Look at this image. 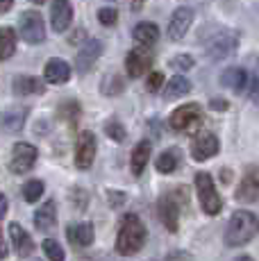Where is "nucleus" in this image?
I'll return each mask as SVG.
<instances>
[{"instance_id": "f257e3e1", "label": "nucleus", "mask_w": 259, "mask_h": 261, "mask_svg": "<svg viewBox=\"0 0 259 261\" xmlns=\"http://www.w3.org/2000/svg\"><path fill=\"white\" fill-rule=\"evenodd\" d=\"M146 239H148V232H146V225L141 223V218L134 214H125L116 237V252L123 254V257H132V254H137L146 245Z\"/></svg>"}, {"instance_id": "f03ea898", "label": "nucleus", "mask_w": 259, "mask_h": 261, "mask_svg": "<svg viewBox=\"0 0 259 261\" xmlns=\"http://www.w3.org/2000/svg\"><path fill=\"white\" fill-rule=\"evenodd\" d=\"M259 234V218L250 212H234L225 229V245L241 248Z\"/></svg>"}, {"instance_id": "7ed1b4c3", "label": "nucleus", "mask_w": 259, "mask_h": 261, "mask_svg": "<svg viewBox=\"0 0 259 261\" xmlns=\"http://www.w3.org/2000/svg\"><path fill=\"white\" fill-rule=\"evenodd\" d=\"M196 191H198V202H200L202 212L207 216H216L221 212L223 200H221V195H218L212 175L205 173V170L196 173Z\"/></svg>"}, {"instance_id": "20e7f679", "label": "nucleus", "mask_w": 259, "mask_h": 261, "mask_svg": "<svg viewBox=\"0 0 259 261\" xmlns=\"http://www.w3.org/2000/svg\"><path fill=\"white\" fill-rule=\"evenodd\" d=\"M18 30H21V37L25 39L28 43H32V46L46 41V23H43L41 14L34 12V9L21 14V18H18Z\"/></svg>"}, {"instance_id": "39448f33", "label": "nucleus", "mask_w": 259, "mask_h": 261, "mask_svg": "<svg viewBox=\"0 0 259 261\" xmlns=\"http://www.w3.org/2000/svg\"><path fill=\"white\" fill-rule=\"evenodd\" d=\"M171 127L175 132H193L196 127H200L202 123V112L198 105H182L171 114Z\"/></svg>"}, {"instance_id": "423d86ee", "label": "nucleus", "mask_w": 259, "mask_h": 261, "mask_svg": "<svg viewBox=\"0 0 259 261\" xmlns=\"http://www.w3.org/2000/svg\"><path fill=\"white\" fill-rule=\"evenodd\" d=\"M37 148H34L32 143H16L12 150V162H9V170L16 175H23L28 173L30 168L37 164Z\"/></svg>"}, {"instance_id": "0eeeda50", "label": "nucleus", "mask_w": 259, "mask_h": 261, "mask_svg": "<svg viewBox=\"0 0 259 261\" xmlns=\"http://www.w3.org/2000/svg\"><path fill=\"white\" fill-rule=\"evenodd\" d=\"M239 202H257L259 200V166H248L237 187Z\"/></svg>"}, {"instance_id": "6e6552de", "label": "nucleus", "mask_w": 259, "mask_h": 261, "mask_svg": "<svg viewBox=\"0 0 259 261\" xmlns=\"http://www.w3.org/2000/svg\"><path fill=\"white\" fill-rule=\"evenodd\" d=\"M93 159H96V137L93 132H82L75 143V166L80 170L91 168Z\"/></svg>"}, {"instance_id": "1a4fd4ad", "label": "nucleus", "mask_w": 259, "mask_h": 261, "mask_svg": "<svg viewBox=\"0 0 259 261\" xmlns=\"http://www.w3.org/2000/svg\"><path fill=\"white\" fill-rule=\"evenodd\" d=\"M237 43H239L237 34L230 32V30H221V32L209 41L207 53L212 55L214 59H223V57H227V55H232L234 50H237Z\"/></svg>"}, {"instance_id": "9d476101", "label": "nucleus", "mask_w": 259, "mask_h": 261, "mask_svg": "<svg viewBox=\"0 0 259 261\" xmlns=\"http://www.w3.org/2000/svg\"><path fill=\"white\" fill-rule=\"evenodd\" d=\"M150 64H152L150 48H146V46L134 48V50H130V55L125 59V71L130 77H141V75L150 68Z\"/></svg>"}, {"instance_id": "9b49d317", "label": "nucleus", "mask_w": 259, "mask_h": 261, "mask_svg": "<svg viewBox=\"0 0 259 261\" xmlns=\"http://www.w3.org/2000/svg\"><path fill=\"white\" fill-rule=\"evenodd\" d=\"M218 148H221L218 139L214 137V134H209V132H202V134H198V137H193L191 157L196 159V162H207L209 157H214V154L218 152Z\"/></svg>"}, {"instance_id": "f8f14e48", "label": "nucleus", "mask_w": 259, "mask_h": 261, "mask_svg": "<svg viewBox=\"0 0 259 261\" xmlns=\"http://www.w3.org/2000/svg\"><path fill=\"white\" fill-rule=\"evenodd\" d=\"M73 23V7L71 0H55L50 7V25L55 32H66Z\"/></svg>"}, {"instance_id": "ddd939ff", "label": "nucleus", "mask_w": 259, "mask_h": 261, "mask_svg": "<svg viewBox=\"0 0 259 261\" xmlns=\"http://www.w3.org/2000/svg\"><path fill=\"white\" fill-rule=\"evenodd\" d=\"M191 23H193V9H189V7L175 9L171 16V23H168V37L173 41H180V39L187 37Z\"/></svg>"}, {"instance_id": "4468645a", "label": "nucleus", "mask_w": 259, "mask_h": 261, "mask_svg": "<svg viewBox=\"0 0 259 261\" xmlns=\"http://www.w3.org/2000/svg\"><path fill=\"white\" fill-rule=\"evenodd\" d=\"M157 209H159V218L166 225V229L177 232V225H180V207H177L175 198H173V195H162L157 202Z\"/></svg>"}, {"instance_id": "2eb2a0df", "label": "nucleus", "mask_w": 259, "mask_h": 261, "mask_svg": "<svg viewBox=\"0 0 259 261\" xmlns=\"http://www.w3.org/2000/svg\"><path fill=\"white\" fill-rule=\"evenodd\" d=\"M100 53H102V43L98 41V39H89V41L80 48V53L75 57L77 71L80 73H89V71H91V66L96 64V59L100 57Z\"/></svg>"}, {"instance_id": "dca6fc26", "label": "nucleus", "mask_w": 259, "mask_h": 261, "mask_svg": "<svg viewBox=\"0 0 259 261\" xmlns=\"http://www.w3.org/2000/svg\"><path fill=\"white\" fill-rule=\"evenodd\" d=\"M43 80L48 84H64L71 80V66H68L64 59H50V62L43 66Z\"/></svg>"}, {"instance_id": "f3484780", "label": "nucleus", "mask_w": 259, "mask_h": 261, "mask_svg": "<svg viewBox=\"0 0 259 261\" xmlns=\"http://www.w3.org/2000/svg\"><path fill=\"white\" fill-rule=\"evenodd\" d=\"M9 239H12V243H14V248H16V254L21 259H25L32 254V250H34V243H32V239L28 237V232L21 227L18 223H12L9 225Z\"/></svg>"}, {"instance_id": "a211bd4d", "label": "nucleus", "mask_w": 259, "mask_h": 261, "mask_svg": "<svg viewBox=\"0 0 259 261\" xmlns=\"http://www.w3.org/2000/svg\"><path fill=\"white\" fill-rule=\"evenodd\" d=\"M150 150L152 145L148 139H143V141H139L134 145L132 150V159H130V168H132V175L134 177H139V175L143 173V168L148 166V159H150Z\"/></svg>"}, {"instance_id": "6ab92c4d", "label": "nucleus", "mask_w": 259, "mask_h": 261, "mask_svg": "<svg viewBox=\"0 0 259 261\" xmlns=\"http://www.w3.org/2000/svg\"><path fill=\"white\" fill-rule=\"evenodd\" d=\"M132 37H134V41H137L139 46L150 48V46H155L157 39H159V28L155 23L143 21V23H139L137 28L132 30Z\"/></svg>"}, {"instance_id": "aec40b11", "label": "nucleus", "mask_w": 259, "mask_h": 261, "mask_svg": "<svg viewBox=\"0 0 259 261\" xmlns=\"http://www.w3.org/2000/svg\"><path fill=\"white\" fill-rule=\"evenodd\" d=\"M221 84L232 89V91L241 93V91H246V87H248V73L243 71V68H227V71L221 73Z\"/></svg>"}, {"instance_id": "412c9836", "label": "nucleus", "mask_w": 259, "mask_h": 261, "mask_svg": "<svg viewBox=\"0 0 259 261\" xmlns=\"http://www.w3.org/2000/svg\"><path fill=\"white\" fill-rule=\"evenodd\" d=\"M25 118H28L25 107H12L0 116V125H3L7 132H18V129H23V125H25Z\"/></svg>"}, {"instance_id": "4be33fe9", "label": "nucleus", "mask_w": 259, "mask_h": 261, "mask_svg": "<svg viewBox=\"0 0 259 261\" xmlns=\"http://www.w3.org/2000/svg\"><path fill=\"white\" fill-rule=\"evenodd\" d=\"M43 82L32 75H18L14 80V93L16 95H32V93H43Z\"/></svg>"}, {"instance_id": "5701e85b", "label": "nucleus", "mask_w": 259, "mask_h": 261, "mask_svg": "<svg viewBox=\"0 0 259 261\" xmlns=\"http://www.w3.org/2000/svg\"><path fill=\"white\" fill-rule=\"evenodd\" d=\"M68 239L71 243L80 245V248H87V245L93 243V227L89 223H77L68 227Z\"/></svg>"}, {"instance_id": "b1692460", "label": "nucleus", "mask_w": 259, "mask_h": 261, "mask_svg": "<svg viewBox=\"0 0 259 261\" xmlns=\"http://www.w3.org/2000/svg\"><path fill=\"white\" fill-rule=\"evenodd\" d=\"M55 223H57V207H55V202H46L41 209H39L37 214H34V225H37V229H50L55 227Z\"/></svg>"}, {"instance_id": "393cba45", "label": "nucleus", "mask_w": 259, "mask_h": 261, "mask_svg": "<svg viewBox=\"0 0 259 261\" xmlns=\"http://www.w3.org/2000/svg\"><path fill=\"white\" fill-rule=\"evenodd\" d=\"M16 30L12 28H0V62L9 59L14 53H16Z\"/></svg>"}, {"instance_id": "a878e982", "label": "nucleus", "mask_w": 259, "mask_h": 261, "mask_svg": "<svg viewBox=\"0 0 259 261\" xmlns=\"http://www.w3.org/2000/svg\"><path fill=\"white\" fill-rule=\"evenodd\" d=\"M189 91H191V82H189L187 77H182V75H175V77H173L171 82L164 87V98H166V100H175V98L187 95Z\"/></svg>"}, {"instance_id": "bb28decb", "label": "nucleus", "mask_w": 259, "mask_h": 261, "mask_svg": "<svg viewBox=\"0 0 259 261\" xmlns=\"http://www.w3.org/2000/svg\"><path fill=\"white\" fill-rule=\"evenodd\" d=\"M177 166H180V150L177 148L164 150V152L157 157V162H155V168L159 170V173H173Z\"/></svg>"}, {"instance_id": "cd10ccee", "label": "nucleus", "mask_w": 259, "mask_h": 261, "mask_svg": "<svg viewBox=\"0 0 259 261\" xmlns=\"http://www.w3.org/2000/svg\"><path fill=\"white\" fill-rule=\"evenodd\" d=\"M123 89H125V82H123L121 75H107L100 84V91L105 95H118Z\"/></svg>"}, {"instance_id": "c85d7f7f", "label": "nucleus", "mask_w": 259, "mask_h": 261, "mask_svg": "<svg viewBox=\"0 0 259 261\" xmlns=\"http://www.w3.org/2000/svg\"><path fill=\"white\" fill-rule=\"evenodd\" d=\"M57 114H59V116H62L64 120H68V123L73 125V123H75V120L80 118V114H82V112H80V105L75 102V100H66L64 105H59Z\"/></svg>"}, {"instance_id": "c756f323", "label": "nucleus", "mask_w": 259, "mask_h": 261, "mask_svg": "<svg viewBox=\"0 0 259 261\" xmlns=\"http://www.w3.org/2000/svg\"><path fill=\"white\" fill-rule=\"evenodd\" d=\"M41 248H43V252H46V257L50 259V261H64V259H66V254H64V248L55 239H46Z\"/></svg>"}, {"instance_id": "7c9ffc66", "label": "nucleus", "mask_w": 259, "mask_h": 261, "mask_svg": "<svg viewBox=\"0 0 259 261\" xmlns=\"http://www.w3.org/2000/svg\"><path fill=\"white\" fill-rule=\"evenodd\" d=\"M41 193H43V182H39V179H30V182H25V187H23L25 202H37L41 198Z\"/></svg>"}, {"instance_id": "2f4dec72", "label": "nucleus", "mask_w": 259, "mask_h": 261, "mask_svg": "<svg viewBox=\"0 0 259 261\" xmlns=\"http://www.w3.org/2000/svg\"><path fill=\"white\" fill-rule=\"evenodd\" d=\"M105 134H107L112 141H116V143H123L127 139V132H125V127H123L118 120H109L107 125H105Z\"/></svg>"}, {"instance_id": "473e14b6", "label": "nucleus", "mask_w": 259, "mask_h": 261, "mask_svg": "<svg viewBox=\"0 0 259 261\" xmlns=\"http://www.w3.org/2000/svg\"><path fill=\"white\" fill-rule=\"evenodd\" d=\"M168 64H171V68H177V71H191L196 62H193L191 55H177V57H173Z\"/></svg>"}, {"instance_id": "72a5a7b5", "label": "nucleus", "mask_w": 259, "mask_h": 261, "mask_svg": "<svg viewBox=\"0 0 259 261\" xmlns=\"http://www.w3.org/2000/svg\"><path fill=\"white\" fill-rule=\"evenodd\" d=\"M98 21H100L102 25H107V28H112V25L118 21V12H116L114 7H102V9H98Z\"/></svg>"}, {"instance_id": "f704fd0d", "label": "nucleus", "mask_w": 259, "mask_h": 261, "mask_svg": "<svg viewBox=\"0 0 259 261\" xmlns=\"http://www.w3.org/2000/svg\"><path fill=\"white\" fill-rule=\"evenodd\" d=\"M146 87H148V91H150V93H157L159 89L164 87V75L159 73V71L150 73V75H148V82H146Z\"/></svg>"}, {"instance_id": "c9c22d12", "label": "nucleus", "mask_w": 259, "mask_h": 261, "mask_svg": "<svg viewBox=\"0 0 259 261\" xmlns=\"http://www.w3.org/2000/svg\"><path fill=\"white\" fill-rule=\"evenodd\" d=\"M250 100H252L255 105H259V77L250 84Z\"/></svg>"}, {"instance_id": "e433bc0d", "label": "nucleus", "mask_w": 259, "mask_h": 261, "mask_svg": "<svg viewBox=\"0 0 259 261\" xmlns=\"http://www.w3.org/2000/svg\"><path fill=\"white\" fill-rule=\"evenodd\" d=\"M209 107L223 112V109H227V102H225V100H221V98H216V100H212V102H209Z\"/></svg>"}, {"instance_id": "4c0bfd02", "label": "nucleus", "mask_w": 259, "mask_h": 261, "mask_svg": "<svg viewBox=\"0 0 259 261\" xmlns=\"http://www.w3.org/2000/svg\"><path fill=\"white\" fill-rule=\"evenodd\" d=\"M5 214H7V198L0 193V220L5 218Z\"/></svg>"}, {"instance_id": "58836bf2", "label": "nucleus", "mask_w": 259, "mask_h": 261, "mask_svg": "<svg viewBox=\"0 0 259 261\" xmlns=\"http://www.w3.org/2000/svg\"><path fill=\"white\" fill-rule=\"evenodd\" d=\"M12 5H14V0H0V14L9 12V9H12Z\"/></svg>"}, {"instance_id": "ea45409f", "label": "nucleus", "mask_w": 259, "mask_h": 261, "mask_svg": "<svg viewBox=\"0 0 259 261\" xmlns=\"http://www.w3.org/2000/svg\"><path fill=\"white\" fill-rule=\"evenodd\" d=\"M7 257V243L3 241V234H0V259Z\"/></svg>"}, {"instance_id": "a19ab883", "label": "nucleus", "mask_w": 259, "mask_h": 261, "mask_svg": "<svg viewBox=\"0 0 259 261\" xmlns=\"http://www.w3.org/2000/svg\"><path fill=\"white\" fill-rule=\"evenodd\" d=\"M221 179H223V182H230V179H232V173H230V170H223V173H221Z\"/></svg>"}, {"instance_id": "79ce46f5", "label": "nucleus", "mask_w": 259, "mask_h": 261, "mask_svg": "<svg viewBox=\"0 0 259 261\" xmlns=\"http://www.w3.org/2000/svg\"><path fill=\"white\" fill-rule=\"evenodd\" d=\"M141 7H143V0H132V9H134V12H139Z\"/></svg>"}, {"instance_id": "37998d69", "label": "nucleus", "mask_w": 259, "mask_h": 261, "mask_svg": "<svg viewBox=\"0 0 259 261\" xmlns=\"http://www.w3.org/2000/svg\"><path fill=\"white\" fill-rule=\"evenodd\" d=\"M237 261H255V259H252V257H248V254H241V257H239Z\"/></svg>"}, {"instance_id": "c03bdc74", "label": "nucleus", "mask_w": 259, "mask_h": 261, "mask_svg": "<svg viewBox=\"0 0 259 261\" xmlns=\"http://www.w3.org/2000/svg\"><path fill=\"white\" fill-rule=\"evenodd\" d=\"M30 3H34V5H41V3H46V0H30Z\"/></svg>"}]
</instances>
